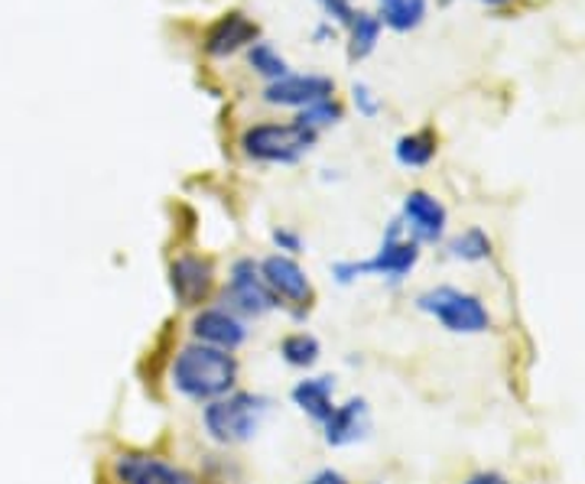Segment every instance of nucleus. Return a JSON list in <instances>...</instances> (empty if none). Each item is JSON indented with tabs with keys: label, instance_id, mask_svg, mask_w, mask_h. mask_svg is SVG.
Wrapping results in <instances>:
<instances>
[{
	"label": "nucleus",
	"instance_id": "16",
	"mask_svg": "<svg viewBox=\"0 0 585 484\" xmlns=\"http://www.w3.org/2000/svg\"><path fill=\"white\" fill-rule=\"evenodd\" d=\"M277 354L287 368H296V371H312L319 361H322V341L316 339L312 332L306 329H296V332H287L280 344H277Z\"/></svg>",
	"mask_w": 585,
	"mask_h": 484
},
{
	"label": "nucleus",
	"instance_id": "20",
	"mask_svg": "<svg viewBox=\"0 0 585 484\" xmlns=\"http://www.w3.org/2000/svg\"><path fill=\"white\" fill-rule=\"evenodd\" d=\"M381 17H374V13H355V20H351V43H348V59L351 62H361V59H368L374 47H378V40H381Z\"/></svg>",
	"mask_w": 585,
	"mask_h": 484
},
{
	"label": "nucleus",
	"instance_id": "29",
	"mask_svg": "<svg viewBox=\"0 0 585 484\" xmlns=\"http://www.w3.org/2000/svg\"><path fill=\"white\" fill-rule=\"evenodd\" d=\"M485 3H491V7H501V3H507V0H485Z\"/></svg>",
	"mask_w": 585,
	"mask_h": 484
},
{
	"label": "nucleus",
	"instance_id": "23",
	"mask_svg": "<svg viewBox=\"0 0 585 484\" xmlns=\"http://www.w3.org/2000/svg\"><path fill=\"white\" fill-rule=\"evenodd\" d=\"M270 241L277 247V254H287V257H299V254H306V241H302V235L290 228V225H280V228H274L270 231Z\"/></svg>",
	"mask_w": 585,
	"mask_h": 484
},
{
	"label": "nucleus",
	"instance_id": "28",
	"mask_svg": "<svg viewBox=\"0 0 585 484\" xmlns=\"http://www.w3.org/2000/svg\"><path fill=\"white\" fill-rule=\"evenodd\" d=\"M306 484H351V482L341 475L339 468H319V472H316Z\"/></svg>",
	"mask_w": 585,
	"mask_h": 484
},
{
	"label": "nucleus",
	"instance_id": "24",
	"mask_svg": "<svg viewBox=\"0 0 585 484\" xmlns=\"http://www.w3.org/2000/svg\"><path fill=\"white\" fill-rule=\"evenodd\" d=\"M351 101H355V107H358L361 117H378V114H381V97L374 95L365 82H355Z\"/></svg>",
	"mask_w": 585,
	"mask_h": 484
},
{
	"label": "nucleus",
	"instance_id": "10",
	"mask_svg": "<svg viewBox=\"0 0 585 484\" xmlns=\"http://www.w3.org/2000/svg\"><path fill=\"white\" fill-rule=\"evenodd\" d=\"M186 332H189V341H202V344L238 354L250 339V322H244L242 316H235L222 302H208L189 316Z\"/></svg>",
	"mask_w": 585,
	"mask_h": 484
},
{
	"label": "nucleus",
	"instance_id": "11",
	"mask_svg": "<svg viewBox=\"0 0 585 484\" xmlns=\"http://www.w3.org/2000/svg\"><path fill=\"white\" fill-rule=\"evenodd\" d=\"M407 238L420 244V247H437L445 241L449 231V208L439 202L437 195L427 189H410L400 202V215Z\"/></svg>",
	"mask_w": 585,
	"mask_h": 484
},
{
	"label": "nucleus",
	"instance_id": "2",
	"mask_svg": "<svg viewBox=\"0 0 585 484\" xmlns=\"http://www.w3.org/2000/svg\"><path fill=\"white\" fill-rule=\"evenodd\" d=\"M202 433L208 442L222 449H238L260 436L267 416L274 413V400L257 390H232L228 397H218L205 406H198Z\"/></svg>",
	"mask_w": 585,
	"mask_h": 484
},
{
	"label": "nucleus",
	"instance_id": "7",
	"mask_svg": "<svg viewBox=\"0 0 585 484\" xmlns=\"http://www.w3.org/2000/svg\"><path fill=\"white\" fill-rule=\"evenodd\" d=\"M420 257H423V247L413 238H407L400 218H390L378 250L368 260H361V270H365V277H378L388 287H400L417 270Z\"/></svg>",
	"mask_w": 585,
	"mask_h": 484
},
{
	"label": "nucleus",
	"instance_id": "21",
	"mask_svg": "<svg viewBox=\"0 0 585 484\" xmlns=\"http://www.w3.org/2000/svg\"><path fill=\"white\" fill-rule=\"evenodd\" d=\"M247 62L267 82H277V79L290 75V62L280 55V49L274 47V43H267V40H257V43L247 47Z\"/></svg>",
	"mask_w": 585,
	"mask_h": 484
},
{
	"label": "nucleus",
	"instance_id": "22",
	"mask_svg": "<svg viewBox=\"0 0 585 484\" xmlns=\"http://www.w3.org/2000/svg\"><path fill=\"white\" fill-rule=\"evenodd\" d=\"M341 117H345V107H341L336 97H329V101H319V104H312V107H302L299 114H296V121L302 124V127H309V131H326V127H332V124H339Z\"/></svg>",
	"mask_w": 585,
	"mask_h": 484
},
{
	"label": "nucleus",
	"instance_id": "8",
	"mask_svg": "<svg viewBox=\"0 0 585 484\" xmlns=\"http://www.w3.org/2000/svg\"><path fill=\"white\" fill-rule=\"evenodd\" d=\"M170 292L176 306L183 309H202L218 296V267L205 254H176L170 260Z\"/></svg>",
	"mask_w": 585,
	"mask_h": 484
},
{
	"label": "nucleus",
	"instance_id": "18",
	"mask_svg": "<svg viewBox=\"0 0 585 484\" xmlns=\"http://www.w3.org/2000/svg\"><path fill=\"white\" fill-rule=\"evenodd\" d=\"M445 254L452 260H459V264H485V260H491V254H494V241H491V235H488L485 228L472 225V228L459 231L455 238H449Z\"/></svg>",
	"mask_w": 585,
	"mask_h": 484
},
{
	"label": "nucleus",
	"instance_id": "14",
	"mask_svg": "<svg viewBox=\"0 0 585 484\" xmlns=\"http://www.w3.org/2000/svg\"><path fill=\"white\" fill-rule=\"evenodd\" d=\"M336 378L332 374H306L290 388V403L316 426H322L336 410Z\"/></svg>",
	"mask_w": 585,
	"mask_h": 484
},
{
	"label": "nucleus",
	"instance_id": "3",
	"mask_svg": "<svg viewBox=\"0 0 585 484\" xmlns=\"http://www.w3.org/2000/svg\"><path fill=\"white\" fill-rule=\"evenodd\" d=\"M413 309L430 316L442 332L449 336H485L494 329V316L485 306V299L479 292L452 287V284H439V287H427L423 292L413 296Z\"/></svg>",
	"mask_w": 585,
	"mask_h": 484
},
{
	"label": "nucleus",
	"instance_id": "13",
	"mask_svg": "<svg viewBox=\"0 0 585 484\" xmlns=\"http://www.w3.org/2000/svg\"><path fill=\"white\" fill-rule=\"evenodd\" d=\"M264 104H274V107H312L319 101H329L336 97V82L329 75H299V72H290L277 82H267L264 89Z\"/></svg>",
	"mask_w": 585,
	"mask_h": 484
},
{
	"label": "nucleus",
	"instance_id": "12",
	"mask_svg": "<svg viewBox=\"0 0 585 484\" xmlns=\"http://www.w3.org/2000/svg\"><path fill=\"white\" fill-rule=\"evenodd\" d=\"M371 403L365 397H348L336 403L332 416L319 426L322 430V442L329 449H351L358 442L371 439Z\"/></svg>",
	"mask_w": 585,
	"mask_h": 484
},
{
	"label": "nucleus",
	"instance_id": "6",
	"mask_svg": "<svg viewBox=\"0 0 585 484\" xmlns=\"http://www.w3.org/2000/svg\"><path fill=\"white\" fill-rule=\"evenodd\" d=\"M260 277L296 322H302L309 316V309L316 302V287H312L306 267L296 257L277 254V250L260 257Z\"/></svg>",
	"mask_w": 585,
	"mask_h": 484
},
{
	"label": "nucleus",
	"instance_id": "27",
	"mask_svg": "<svg viewBox=\"0 0 585 484\" xmlns=\"http://www.w3.org/2000/svg\"><path fill=\"white\" fill-rule=\"evenodd\" d=\"M462 484H511V478L504 472H497V468H482V472L469 475Z\"/></svg>",
	"mask_w": 585,
	"mask_h": 484
},
{
	"label": "nucleus",
	"instance_id": "15",
	"mask_svg": "<svg viewBox=\"0 0 585 484\" xmlns=\"http://www.w3.org/2000/svg\"><path fill=\"white\" fill-rule=\"evenodd\" d=\"M250 43H257V23H250L244 13H225L205 33V52L215 59H225Z\"/></svg>",
	"mask_w": 585,
	"mask_h": 484
},
{
	"label": "nucleus",
	"instance_id": "19",
	"mask_svg": "<svg viewBox=\"0 0 585 484\" xmlns=\"http://www.w3.org/2000/svg\"><path fill=\"white\" fill-rule=\"evenodd\" d=\"M427 3L430 0H378L381 23L397 33H410L427 20Z\"/></svg>",
	"mask_w": 585,
	"mask_h": 484
},
{
	"label": "nucleus",
	"instance_id": "1",
	"mask_svg": "<svg viewBox=\"0 0 585 484\" xmlns=\"http://www.w3.org/2000/svg\"><path fill=\"white\" fill-rule=\"evenodd\" d=\"M166 381L176 397L189 400L195 406H205V403L238 390L242 361L232 351H222V348H212L202 341H186L173 351Z\"/></svg>",
	"mask_w": 585,
	"mask_h": 484
},
{
	"label": "nucleus",
	"instance_id": "17",
	"mask_svg": "<svg viewBox=\"0 0 585 484\" xmlns=\"http://www.w3.org/2000/svg\"><path fill=\"white\" fill-rule=\"evenodd\" d=\"M439 141L433 131H413V134H403L397 137L393 144V159L403 166V169H427L433 159H437Z\"/></svg>",
	"mask_w": 585,
	"mask_h": 484
},
{
	"label": "nucleus",
	"instance_id": "25",
	"mask_svg": "<svg viewBox=\"0 0 585 484\" xmlns=\"http://www.w3.org/2000/svg\"><path fill=\"white\" fill-rule=\"evenodd\" d=\"M329 274L339 287H355L358 280H365L361 260H336V264H329Z\"/></svg>",
	"mask_w": 585,
	"mask_h": 484
},
{
	"label": "nucleus",
	"instance_id": "4",
	"mask_svg": "<svg viewBox=\"0 0 585 484\" xmlns=\"http://www.w3.org/2000/svg\"><path fill=\"white\" fill-rule=\"evenodd\" d=\"M319 141L316 131L302 127L299 121L290 124H250L242 134V153L254 163H267V166H292L299 163Z\"/></svg>",
	"mask_w": 585,
	"mask_h": 484
},
{
	"label": "nucleus",
	"instance_id": "5",
	"mask_svg": "<svg viewBox=\"0 0 585 484\" xmlns=\"http://www.w3.org/2000/svg\"><path fill=\"white\" fill-rule=\"evenodd\" d=\"M215 302H222L225 309H232L235 316H242L244 322L254 319H267L274 312H280V299L270 292V287L260 277V260L257 257H238L228 267V280L218 284Z\"/></svg>",
	"mask_w": 585,
	"mask_h": 484
},
{
	"label": "nucleus",
	"instance_id": "26",
	"mask_svg": "<svg viewBox=\"0 0 585 484\" xmlns=\"http://www.w3.org/2000/svg\"><path fill=\"white\" fill-rule=\"evenodd\" d=\"M319 3L326 7L329 17H336L339 23L351 27V20H355V7H351V0H319Z\"/></svg>",
	"mask_w": 585,
	"mask_h": 484
},
{
	"label": "nucleus",
	"instance_id": "9",
	"mask_svg": "<svg viewBox=\"0 0 585 484\" xmlns=\"http://www.w3.org/2000/svg\"><path fill=\"white\" fill-rule=\"evenodd\" d=\"M111 478L117 484H202L186 465L141 449L117 452L111 459Z\"/></svg>",
	"mask_w": 585,
	"mask_h": 484
}]
</instances>
